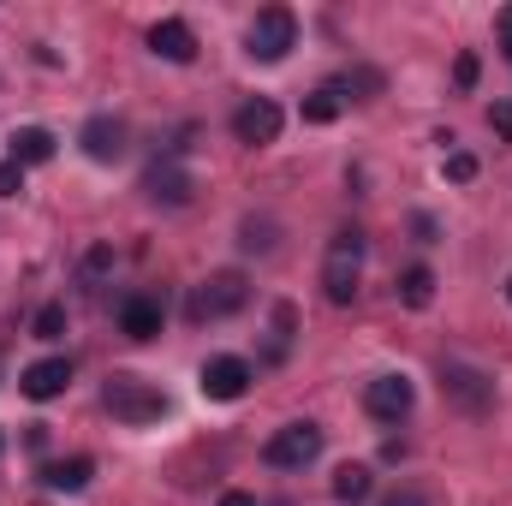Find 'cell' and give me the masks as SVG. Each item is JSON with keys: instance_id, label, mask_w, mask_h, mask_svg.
<instances>
[{"instance_id": "8", "label": "cell", "mask_w": 512, "mask_h": 506, "mask_svg": "<svg viewBox=\"0 0 512 506\" xmlns=\"http://www.w3.org/2000/svg\"><path fill=\"white\" fill-rule=\"evenodd\" d=\"M411 399H417V393H411L405 376H376L370 387H364V405H370L376 423H399V417L411 411Z\"/></svg>"}, {"instance_id": "10", "label": "cell", "mask_w": 512, "mask_h": 506, "mask_svg": "<svg viewBox=\"0 0 512 506\" xmlns=\"http://www.w3.org/2000/svg\"><path fill=\"white\" fill-rule=\"evenodd\" d=\"M245 387H251V364H245V358L221 352V358L203 364V393H209V399H245Z\"/></svg>"}, {"instance_id": "24", "label": "cell", "mask_w": 512, "mask_h": 506, "mask_svg": "<svg viewBox=\"0 0 512 506\" xmlns=\"http://www.w3.org/2000/svg\"><path fill=\"white\" fill-rule=\"evenodd\" d=\"M477 78H483L477 54H459V60H453V84H459V90H477Z\"/></svg>"}, {"instance_id": "27", "label": "cell", "mask_w": 512, "mask_h": 506, "mask_svg": "<svg viewBox=\"0 0 512 506\" xmlns=\"http://www.w3.org/2000/svg\"><path fill=\"white\" fill-rule=\"evenodd\" d=\"M382 506H429V501H423V495H417V489H393V495H387Z\"/></svg>"}, {"instance_id": "3", "label": "cell", "mask_w": 512, "mask_h": 506, "mask_svg": "<svg viewBox=\"0 0 512 506\" xmlns=\"http://www.w3.org/2000/svg\"><path fill=\"white\" fill-rule=\"evenodd\" d=\"M102 399H108V411H114L120 423H131V429H137V423H155V417L167 411V393L143 376H108Z\"/></svg>"}, {"instance_id": "13", "label": "cell", "mask_w": 512, "mask_h": 506, "mask_svg": "<svg viewBox=\"0 0 512 506\" xmlns=\"http://www.w3.org/2000/svg\"><path fill=\"white\" fill-rule=\"evenodd\" d=\"M120 334L126 340H155L161 334V298L155 292H131L120 304Z\"/></svg>"}, {"instance_id": "11", "label": "cell", "mask_w": 512, "mask_h": 506, "mask_svg": "<svg viewBox=\"0 0 512 506\" xmlns=\"http://www.w3.org/2000/svg\"><path fill=\"white\" fill-rule=\"evenodd\" d=\"M233 131H239V143L262 149V143H274V137H280V108H274L268 96H251V102L233 114Z\"/></svg>"}, {"instance_id": "22", "label": "cell", "mask_w": 512, "mask_h": 506, "mask_svg": "<svg viewBox=\"0 0 512 506\" xmlns=\"http://www.w3.org/2000/svg\"><path fill=\"white\" fill-rule=\"evenodd\" d=\"M108 268H114V245H90L84 251V280H102Z\"/></svg>"}, {"instance_id": "2", "label": "cell", "mask_w": 512, "mask_h": 506, "mask_svg": "<svg viewBox=\"0 0 512 506\" xmlns=\"http://www.w3.org/2000/svg\"><path fill=\"white\" fill-rule=\"evenodd\" d=\"M245 304H251V274H245V268H221V274H209V280L197 286L191 316H197V322H221V316H239Z\"/></svg>"}, {"instance_id": "19", "label": "cell", "mask_w": 512, "mask_h": 506, "mask_svg": "<svg viewBox=\"0 0 512 506\" xmlns=\"http://www.w3.org/2000/svg\"><path fill=\"white\" fill-rule=\"evenodd\" d=\"M340 108H346V96L316 90V96H304V126H334V120H340Z\"/></svg>"}, {"instance_id": "6", "label": "cell", "mask_w": 512, "mask_h": 506, "mask_svg": "<svg viewBox=\"0 0 512 506\" xmlns=\"http://www.w3.org/2000/svg\"><path fill=\"white\" fill-rule=\"evenodd\" d=\"M441 393L459 405V411H489L495 405V381L483 376V370H471V364H441Z\"/></svg>"}, {"instance_id": "23", "label": "cell", "mask_w": 512, "mask_h": 506, "mask_svg": "<svg viewBox=\"0 0 512 506\" xmlns=\"http://www.w3.org/2000/svg\"><path fill=\"white\" fill-rule=\"evenodd\" d=\"M245 251H274V221H245Z\"/></svg>"}, {"instance_id": "21", "label": "cell", "mask_w": 512, "mask_h": 506, "mask_svg": "<svg viewBox=\"0 0 512 506\" xmlns=\"http://www.w3.org/2000/svg\"><path fill=\"white\" fill-rule=\"evenodd\" d=\"M447 179H453V185H471V179H477V155H471V149H453V155H447Z\"/></svg>"}, {"instance_id": "14", "label": "cell", "mask_w": 512, "mask_h": 506, "mask_svg": "<svg viewBox=\"0 0 512 506\" xmlns=\"http://www.w3.org/2000/svg\"><path fill=\"white\" fill-rule=\"evenodd\" d=\"M66 381H72V364H66V358H36V364L18 376V393H24V399H54V393H66Z\"/></svg>"}, {"instance_id": "31", "label": "cell", "mask_w": 512, "mask_h": 506, "mask_svg": "<svg viewBox=\"0 0 512 506\" xmlns=\"http://www.w3.org/2000/svg\"><path fill=\"white\" fill-rule=\"evenodd\" d=\"M0 453H6V441H0Z\"/></svg>"}, {"instance_id": "18", "label": "cell", "mask_w": 512, "mask_h": 506, "mask_svg": "<svg viewBox=\"0 0 512 506\" xmlns=\"http://www.w3.org/2000/svg\"><path fill=\"white\" fill-rule=\"evenodd\" d=\"M12 161H18V167H30V161H54V131H42V126L12 131Z\"/></svg>"}, {"instance_id": "20", "label": "cell", "mask_w": 512, "mask_h": 506, "mask_svg": "<svg viewBox=\"0 0 512 506\" xmlns=\"http://www.w3.org/2000/svg\"><path fill=\"white\" fill-rule=\"evenodd\" d=\"M30 334L54 346V340L66 334V304H42V310H36V322H30Z\"/></svg>"}, {"instance_id": "30", "label": "cell", "mask_w": 512, "mask_h": 506, "mask_svg": "<svg viewBox=\"0 0 512 506\" xmlns=\"http://www.w3.org/2000/svg\"><path fill=\"white\" fill-rule=\"evenodd\" d=\"M507 304H512V280H507Z\"/></svg>"}, {"instance_id": "15", "label": "cell", "mask_w": 512, "mask_h": 506, "mask_svg": "<svg viewBox=\"0 0 512 506\" xmlns=\"http://www.w3.org/2000/svg\"><path fill=\"white\" fill-rule=\"evenodd\" d=\"M90 477H96V459H84V453H78V459H60V465L42 471V483H48L54 495H78Z\"/></svg>"}, {"instance_id": "25", "label": "cell", "mask_w": 512, "mask_h": 506, "mask_svg": "<svg viewBox=\"0 0 512 506\" xmlns=\"http://www.w3.org/2000/svg\"><path fill=\"white\" fill-rule=\"evenodd\" d=\"M18 191H24V167L6 155V161H0V197H18Z\"/></svg>"}, {"instance_id": "29", "label": "cell", "mask_w": 512, "mask_h": 506, "mask_svg": "<svg viewBox=\"0 0 512 506\" xmlns=\"http://www.w3.org/2000/svg\"><path fill=\"white\" fill-rule=\"evenodd\" d=\"M221 506H256V495H245V489H227V495H221Z\"/></svg>"}, {"instance_id": "12", "label": "cell", "mask_w": 512, "mask_h": 506, "mask_svg": "<svg viewBox=\"0 0 512 506\" xmlns=\"http://www.w3.org/2000/svg\"><path fill=\"white\" fill-rule=\"evenodd\" d=\"M149 48H155L161 60H173V66H191V60H197V30H191L185 18H161V24L149 30Z\"/></svg>"}, {"instance_id": "4", "label": "cell", "mask_w": 512, "mask_h": 506, "mask_svg": "<svg viewBox=\"0 0 512 506\" xmlns=\"http://www.w3.org/2000/svg\"><path fill=\"white\" fill-rule=\"evenodd\" d=\"M298 48V18L286 12V6H262L251 18V36H245V54L262 60V66H274V60H286Z\"/></svg>"}, {"instance_id": "5", "label": "cell", "mask_w": 512, "mask_h": 506, "mask_svg": "<svg viewBox=\"0 0 512 506\" xmlns=\"http://www.w3.org/2000/svg\"><path fill=\"white\" fill-rule=\"evenodd\" d=\"M316 453H322V429L304 417V423H286V429H274L268 435V447H262V459L274 465V471H304V465H316Z\"/></svg>"}, {"instance_id": "7", "label": "cell", "mask_w": 512, "mask_h": 506, "mask_svg": "<svg viewBox=\"0 0 512 506\" xmlns=\"http://www.w3.org/2000/svg\"><path fill=\"white\" fill-rule=\"evenodd\" d=\"M143 191H149V203H167V209H185L191 203V173L179 167V161H155L149 173H143Z\"/></svg>"}, {"instance_id": "16", "label": "cell", "mask_w": 512, "mask_h": 506, "mask_svg": "<svg viewBox=\"0 0 512 506\" xmlns=\"http://www.w3.org/2000/svg\"><path fill=\"white\" fill-rule=\"evenodd\" d=\"M370 489H376L370 465H340V471H334V501L340 506H364L370 501Z\"/></svg>"}, {"instance_id": "1", "label": "cell", "mask_w": 512, "mask_h": 506, "mask_svg": "<svg viewBox=\"0 0 512 506\" xmlns=\"http://www.w3.org/2000/svg\"><path fill=\"white\" fill-rule=\"evenodd\" d=\"M358 280H364V233L346 227V233L328 239V256H322V292H328V304H352Z\"/></svg>"}, {"instance_id": "26", "label": "cell", "mask_w": 512, "mask_h": 506, "mask_svg": "<svg viewBox=\"0 0 512 506\" xmlns=\"http://www.w3.org/2000/svg\"><path fill=\"white\" fill-rule=\"evenodd\" d=\"M489 126H495V131L512 143V102H495V108H489Z\"/></svg>"}, {"instance_id": "9", "label": "cell", "mask_w": 512, "mask_h": 506, "mask_svg": "<svg viewBox=\"0 0 512 506\" xmlns=\"http://www.w3.org/2000/svg\"><path fill=\"white\" fill-rule=\"evenodd\" d=\"M78 143H84L90 161H120V155H126V120H114V114H90L84 131H78Z\"/></svg>"}, {"instance_id": "28", "label": "cell", "mask_w": 512, "mask_h": 506, "mask_svg": "<svg viewBox=\"0 0 512 506\" xmlns=\"http://www.w3.org/2000/svg\"><path fill=\"white\" fill-rule=\"evenodd\" d=\"M495 30H501V48H507V60H512V6H501V18H495Z\"/></svg>"}, {"instance_id": "17", "label": "cell", "mask_w": 512, "mask_h": 506, "mask_svg": "<svg viewBox=\"0 0 512 506\" xmlns=\"http://www.w3.org/2000/svg\"><path fill=\"white\" fill-rule=\"evenodd\" d=\"M399 304H405V310H429V304H435V274H429L423 262H411V268L399 274Z\"/></svg>"}]
</instances>
